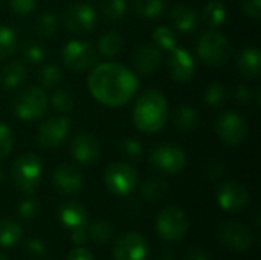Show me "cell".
Listing matches in <instances>:
<instances>
[{
  "instance_id": "ac0fdd59",
  "label": "cell",
  "mask_w": 261,
  "mask_h": 260,
  "mask_svg": "<svg viewBox=\"0 0 261 260\" xmlns=\"http://www.w3.org/2000/svg\"><path fill=\"white\" fill-rule=\"evenodd\" d=\"M52 182L58 192L63 195H76L83 188V176L81 173L67 164H63L55 169L52 175Z\"/></svg>"
},
{
  "instance_id": "8d00e7d4",
  "label": "cell",
  "mask_w": 261,
  "mask_h": 260,
  "mask_svg": "<svg viewBox=\"0 0 261 260\" xmlns=\"http://www.w3.org/2000/svg\"><path fill=\"white\" fill-rule=\"evenodd\" d=\"M23 57L28 63L31 64H38L44 60L46 57V51L41 44L35 43V41H29L24 44L23 48Z\"/></svg>"
},
{
  "instance_id": "f546056e",
  "label": "cell",
  "mask_w": 261,
  "mask_h": 260,
  "mask_svg": "<svg viewBox=\"0 0 261 260\" xmlns=\"http://www.w3.org/2000/svg\"><path fill=\"white\" fill-rule=\"evenodd\" d=\"M49 101H50V106L60 113L70 112L73 109V103H75L73 95L67 89H55L54 93L50 95Z\"/></svg>"
},
{
  "instance_id": "2e32d148",
  "label": "cell",
  "mask_w": 261,
  "mask_h": 260,
  "mask_svg": "<svg viewBox=\"0 0 261 260\" xmlns=\"http://www.w3.org/2000/svg\"><path fill=\"white\" fill-rule=\"evenodd\" d=\"M70 152L75 161L84 166L96 162L101 156V144L90 133H76L70 143Z\"/></svg>"
},
{
  "instance_id": "4dcf8cb0",
  "label": "cell",
  "mask_w": 261,
  "mask_h": 260,
  "mask_svg": "<svg viewBox=\"0 0 261 260\" xmlns=\"http://www.w3.org/2000/svg\"><path fill=\"white\" fill-rule=\"evenodd\" d=\"M135 8L145 18H158L165 11L164 0H135Z\"/></svg>"
},
{
  "instance_id": "83f0119b",
  "label": "cell",
  "mask_w": 261,
  "mask_h": 260,
  "mask_svg": "<svg viewBox=\"0 0 261 260\" xmlns=\"http://www.w3.org/2000/svg\"><path fill=\"white\" fill-rule=\"evenodd\" d=\"M58 29V18L54 12H43L35 23V32L40 38H50Z\"/></svg>"
},
{
  "instance_id": "b9f144b4",
  "label": "cell",
  "mask_w": 261,
  "mask_h": 260,
  "mask_svg": "<svg viewBox=\"0 0 261 260\" xmlns=\"http://www.w3.org/2000/svg\"><path fill=\"white\" fill-rule=\"evenodd\" d=\"M242 11L251 18H260L261 0H242Z\"/></svg>"
},
{
  "instance_id": "e575fe53",
  "label": "cell",
  "mask_w": 261,
  "mask_h": 260,
  "mask_svg": "<svg viewBox=\"0 0 261 260\" xmlns=\"http://www.w3.org/2000/svg\"><path fill=\"white\" fill-rule=\"evenodd\" d=\"M61 69L55 64H47L38 72V81L41 83L43 89H54L61 81Z\"/></svg>"
},
{
  "instance_id": "ee69618b",
  "label": "cell",
  "mask_w": 261,
  "mask_h": 260,
  "mask_svg": "<svg viewBox=\"0 0 261 260\" xmlns=\"http://www.w3.org/2000/svg\"><path fill=\"white\" fill-rule=\"evenodd\" d=\"M26 250L32 256L41 257L44 254V251H46V247H44L43 241H40V239H31V241L26 242Z\"/></svg>"
},
{
  "instance_id": "60d3db41",
  "label": "cell",
  "mask_w": 261,
  "mask_h": 260,
  "mask_svg": "<svg viewBox=\"0 0 261 260\" xmlns=\"http://www.w3.org/2000/svg\"><path fill=\"white\" fill-rule=\"evenodd\" d=\"M38 210H40V205H38V202H37L35 199H32V198L24 199V201L20 204V207H18V213H20V216L24 218V219H32V218H35L37 213H38Z\"/></svg>"
},
{
  "instance_id": "f6af8a7d",
  "label": "cell",
  "mask_w": 261,
  "mask_h": 260,
  "mask_svg": "<svg viewBox=\"0 0 261 260\" xmlns=\"http://www.w3.org/2000/svg\"><path fill=\"white\" fill-rule=\"evenodd\" d=\"M251 100H252L251 89L248 86H245V84L237 86V89H236V101L240 103V104H248V103H251Z\"/></svg>"
},
{
  "instance_id": "e0dca14e",
  "label": "cell",
  "mask_w": 261,
  "mask_h": 260,
  "mask_svg": "<svg viewBox=\"0 0 261 260\" xmlns=\"http://www.w3.org/2000/svg\"><path fill=\"white\" fill-rule=\"evenodd\" d=\"M168 57V72L176 81H188L196 74V63L193 55L185 48H174L170 51Z\"/></svg>"
},
{
  "instance_id": "6da1fadb",
  "label": "cell",
  "mask_w": 261,
  "mask_h": 260,
  "mask_svg": "<svg viewBox=\"0 0 261 260\" xmlns=\"http://www.w3.org/2000/svg\"><path fill=\"white\" fill-rule=\"evenodd\" d=\"M138 77L119 63H102L93 67L87 78L92 97L109 107L127 104L138 90Z\"/></svg>"
},
{
  "instance_id": "cb8c5ba5",
  "label": "cell",
  "mask_w": 261,
  "mask_h": 260,
  "mask_svg": "<svg viewBox=\"0 0 261 260\" xmlns=\"http://www.w3.org/2000/svg\"><path fill=\"white\" fill-rule=\"evenodd\" d=\"M203 20L211 28H220L226 21V8L220 0H213L203 8Z\"/></svg>"
},
{
  "instance_id": "ab89813d",
  "label": "cell",
  "mask_w": 261,
  "mask_h": 260,
  "mask_svg": "<svg viewBox=\"0 0 261 260\" xmlns=\"http://www.w3.org/2000/svg\"><path fill=\"white\" fill-rule=\"evenodd\" d=\"M9 6H11L12 12L17 15H28L35 9L37 2L35 0H11Z\"/></svg>"
},
{
  "instance_id": "c3c4849f",
  "label": "cell",
  "mask_w": 261,
  "mask_h": 260,
  "mask_svg": "<svg viewBox=\"0 0 261 260\" xmlns=\"http://www.w3.org/2000/svg\"><path fill=\"white\" fill-rule=\"evenodd\" d=\"M67 260H93V256L90 254V251L87 248H73Z\"/></svg>"
},
{
  "instance_id": "7a4b0ae2",
  "label": "cell",
  "mask_w": 261,
  "mask_h": 260,
  "mask_svg": "<svg viewBox=\"0 0 261 260\" xmlns=\"http://www.w3.org/2000/svg\"><path fill=\"white\" fill-rule=\"evenodd\" d=\"M168 118V103L162 92L148 89L139 95L133 107L135 126L144 133L159 132Z\"/></svg>"
},
{
  "instance_id": "52a82bcc",
  "label": "cell",
  "mask_w": 261,
  "mask_h": 260,
  "mask_svg": "<svg viewBox=\"0 0 261 260\" xmlns=\"http://www.w3.org/2000/svg\"><path fill=\"white\" fill-rule=\"evenodd\" d=\"M188 218L179 207H167L156 221V230L161 239L168 242L180 241L188 231Z\"/></svg>"
},
{
  "instance_id": "816d5d0a",
  "label": "cell",
  "mask_w": 261,
  "mask_h": 260,
  "mask_svg": "<svg viewBox=\"0 0 261 260\" xmlns=\"http://www.w3.org/2000/svg\"><path fill=\"white\" fill-rule=\"evenodd\" d=\"M0 260H8L6 259V256H5L3 253H0Z\"/></svg>"
},
{
  "instance_id": "d6986e66",
  "label": "cell",
  "mask_w": 261,
  "mask_h": 260,
  "mask_svg": "<svg viewBox=\"0 0 261 260\" xmlns=\"http://www.w3.org/2000/svg\"><path fill=\"white\" fill-rule=\"evenodd\" d=\"M237 66L248 78H258L261 74V52L255 46L243 48L237 55Z\"/></svg>"
},
{
  "instance_id": "f907efd6",
  "label": "cell",
  "mask_w": 261,
  "mask_h": 260,
  "mask_svg": "<svg viewBox=\"0 0 261 260\" xmlns=\"http://www.w3.org/2000/svg\"><path fill=\"white\" fill-rule=\"evenodd\" d=\"M154 260H176V257H174V254L171 253V250H162V251L154 257Z\"/></svg>"
},
{
  "instance_id": "484cf974",
  "label": "cell",
  "mask_w": 261,
  "mask_h": 260,
  "mask_svg": "<svg viewBox=\"0 0 261 260\" xmlns=\"http://www.w3.org/2000/svg\"><path fill=\"white\" fill-rule=\"evenodd\" d=\"M173 121H174V124H176L177 129H180L184 132H191V130L196 129L197 121H199V116H197V112L193 107H190V106H180L174 112Z\"/></svg>"
},
{
  "instance_id": "7dc6e473",
  "label": "cell",
  "mask_w": 261,
  "mask_h": 260,
  "mask_svg": "<svg viewBox=\"0 0 261 260\" xmlns=\"http://www.w3.org/2000/svg\"><path fill=\"white\" fill-rule=\"evenodd\" d=\"M89 239V233H87V227H78V228H73L72 230V241L78 245H83L86 244Z\"/></svg>"
},
{
  "instance_id": "4316f807",
  "label": "cell",
  "mask_w": 261,
  "mask_h": 260,
  "mask_svg": "<svg viewBox=\"0 0 261 260\" xmlns=\"http://www.w3.org/2000/svg\"><path fill=\"white\" fill-rule=\"evenodd\" d=\"M121 49H122V37L118 32L109 31V32L101 35V38L98 41V51L102 55L113 57V55L119 54Z\"/></svg>"
},
{
  "instance_id": "603a6c76",
  "label": "cell",
  "mask_w": 261,
  "mask_h": 260,
  "mask_svg": "<svg viewBox=\"0 0 261 260\" xmlns=\"http://www.w3.org/2000/svg\"><path fill=\"white\" fill-rule=\"evenodd\" d=\"M26 80V67L20 61L8 63L0 72V83L5 89H15Z\"/></svg>"
},
{
  "instance_id": "3957f363",
  "label": "cell",
  "mask_w": 261,
  "mask_h": 260,
  "mask_svg": "<svg viewBox=\"0 0 261 260\" xmlns=\"http://www.w3.org/2000/svg\"><path fill=\"white\" fill-rule=\"evenodd\" d=\"M49 109V98L44 89L31 86L18 92L14 101V112L24 121H34L41 118Z\"/></svg>"
},
{
  "instance_id": "8992f818",
  "label": "cell",
  "mask_w": 261,
  "mask_h": 260,
  "mask_svg": "<svg viewBox=\"0 0 261 260\" xmlns=\"http://www.w3.org/2000/svg\"><path fill=\"white\" fill-rule=\"evenodd\" d=\"M104 184L113 195L127 196L138 185V173L127 162H113L104 172Z\"/></svg>"
},
{
  "instance_id": "8fae6325",
  "label": "cell",
  "mask_w": 261,
  "mask_h": 260,
  "mask_svg": "<svg viewBox=\"0 0 261 260\" xmlns=\"http://www.w3.org/2000/svg\"><path fill=\"white\" fill-rule=\"evenodd\" d=\"M148 242L138 233H125L115 241V260H145L148 254Z\"/></svg>"
},
{
  "instance_id": "d6a6232c",
  "label": "cell",
  "mask_w": 261,
  "mask_h": 260,
  "mask_svg": "<svg viewBox=\"0 0 261 260\" xmlns=\"http://www.w3.org/2000/svg\"><path fill=\"white\" fill-rule=\"evenodd\" d=\"M153 40H154L156 48L159 51H171V49L176 48V43H177L176 34L167 26L156 28L154 32H153Z\"/></svg>"
},
{
  "instance_id": "9c48e42d",
  "label": "cell",
  "mask_w": 261,
  "mask_h": 260,
  "mask_svg": "<svg viewBox=\"0 0 261 260\" xmlns=\"http://www.w3.org/2000/svg\"><path fill=\"white\" fill-rule=\"evenodd\" d=\"M150 162L159 172H164L167 175H176L185 169L187 156H185V152L179 146L161 144L151 152Z\"/></svg>"
},
{
  "instance_id": "277c9868",
  "label": "cell",
  "mask_w": 261,
  "mask_h": 260,
  "mask_svg": "<svg viewBox=\"0 0 261 260\" xmlns=\"http://www.w3.org/2000/svg\"><path fill=\"white\" fill-rule=\"evenodd\" d=\"M41 172H43L41 161L34 153H24L18 156L11 169L14 184L17 185V188H20L24 193H32L38 187L41 179Z\"/></svg>"
},
{
  "instance_id": "9a60e30c",
  "label": "cell",
  "mask_w": 261,
  "mask_h": 260,
  "mask_svg": "<svg viewBox=\"0 0 261 260\" xmlns=\"http://www.w3.org/2000/svg\"><path fill=\"white\" fill-rule=\"evenodd\" d=\"M217 202L220 208L226 211H240L249 205L251 195L245 185L236 181H228L220 185L217 192Z\"/></svg>"
},
{
  "instance_id": "d590c367",
  "label": "cell",
  "mask_w": 261,
  "mask_h": 260,
  "mask_svg": "<svg viewBox=\"0 0 261 260\" xmlns=\"http://www.w3.org/2000/svg\"><path fill=\"white\" fill-rule=\"evenodd\" d=\"M101 11L104 17L110 20H119L125 15L127 3L125 0H104L101 5Z\"/></svg>"
},
{
  "instance_id": "ba28073f",
  "label": "cell",
  "mask_w": 261,
  "mask_h": 260,
  "mask_svg": "<svg viewBox=\"0 0 261 260\" xmlns=\"http://www.w3.org/2000/svg\"><path fill=\"white\" fill-rule=\"evenodd\" d=\"M63 61L64 64L75 72H83L92 67L98 61V54L95 48L81 40H70L63 48Z\"/></svg>"
},
{
  "instance_id": "f5cc1de1",
  "label": "cell",
  "mask_w": 261,
  "mask_h": 260,
  "mask_svg": "<svg viewBox=\"0 0 261 260\" xmlns=\"http://www.w3.org/2000/svg\"><path fill=\"white\" fill-rule=\"evenodd\" d=\"M0 181H2V170H0Z\"/></svg>"
},
{
  "instance_id": "ffe728a7",
  "label": "cell",
  "mask_w": 261,
  "mask_h": 260,
  "mask_svg": "<svg viewBox=\"0 0 261 260\" xmlns=\"http://www.w3.org/2000/svg\"><path fill=\"white\" fill-rule=\"evenodd\" d=\"M161 51L156 46L145 44L133 54V64L138 72L147 75L158 69V66L161 64Z\"/></svg>"
},
{
  "instance_id": "7bdbcfd3",
  "label": "cell",
  "mask_w": 261,
  "mask_h": 260,
  "mask_svg": "<svg viewBox=\"0 0 261 260\" xmlns=\"http://www.w3.org/2000/svg\"><path fill=\"white\" fill-rule=\"evenodd\" d=\"M122 150L130 158H138V156L142 155V144L138 139H135V138H127L122 143Z\"/></svg>"
},
{
  "instance_id": "bcb514c9",
  "label": "cell",
  "mask_w": 261,
  "mask_h": 260,
  "mask_svg": "<svg viewBox=\"0 0 261 260\" xmlns=\"http://www.w3.org/2000/svg\"><path fill=\"white\" fill-rule=\"evenodd\" d=\"M225 170H226V166L220 161V159H214V161H211L210 162V166H208V173H210V176L211 178H220L223 173H225Z\"/></svg>"
},
{
  "instance_id": "5bb4252c",
  "label": "cell",
  "mask_w": 261,
  "mask_h": 260,
  "mask_svg": "<svg viewBox=\"0 0 261 260\" xmlns=\"http://www.w3.org/2000/svg\"><path fill=\"white\" fill-rule=\"evenodd\" d=\"M219 239L223 245L234 251H246L251 248L254 236L252 231L242 222H225L219 228Z\"/></svg>"
},
{
  "instance_id": "1f68e13d",
  "label": "cell",
  "mask_w": 261,
  "mask_h": 260,
  "mask_svg": "<svg viewBox=\"0 0 261 260\" xmlns=\"http://www.w3.org/2000/svg\"><path fill=\"white\" fill-rule=\"evenodd\" d=\"M87 233L93 239V242L107 244L113 238V227L106 221H96L87 227Z\"/></svg>"
},
{
  "instance_id": "836d02e7",
  "label": "cell",
  "mask_w": 261,
  "mask_h": 260,
  "mask_svg": "<svg viewBox=\"0 0 261 260\" xmlns=\"http://www.w3.org/2000/svg\"><path fill=\"white\" fill-rule=\"evenodd\" d=\"M142 196L148 201H158L164 198L168 192V185L162 179H148L142 185Z\"/></svg>"
},
{
  "instance_id": "44dd1931",
  "label": "cell",
  "mask_w": 261,
  "mask_h": 260,
  "mask_svg": "<svg viewBox=\"0 0 261 260\" xmlns=\"http://www.w3.org/2000/svg\"><path fill=\"white\" fill-rule=\"evenodd\" d=\"M60 221L64 227H67L69 230L78 228V227H84L87 224V211L86 208L78 204V202H69L64 204L60 208Z\"/></svg>"
},
{
  "instance_id": "d4e9b609",
  "label": "cell",
  "mask_w": 261,
  "mask_h": 260,
  "mask_svg": "<svg viewBox=\"0 0 261 260\" xmlns=\"http://www.w3.org/2000/svg\"><path fill=\"white\" fill-rule=\"evenodd\" d=\"M23 236L21 227L11 219H0V245L12 247Z\"/></svg>"
},
{
  "instance_id": "681fc988",
  "label": "cell",
  "mask_w": 261,
  "mask_h": 260,
  "mask_svg": "<svg viewBox=\"0 0 261 260\" xmlns=\"http://www.w3.org/2000/svg\"><path fill=\"white\" fill-rule=\"evenodd\" d=\"M185 260H210V256H208L206 251L202 250V248H193V250L187 254Z\"/></svg>"
},
{
  "instance_id": "4fadbf2b",
  "label": "cell",
  "mask_w": 261,
  "mask_h": 260,
  "mask_svg": "<svg viewBox=\"0 0 261 260\" xmlns=\"http://www.w3.org/2000/svg\"><path fill=\"white\" fill-rule=\"evenodd\" d=\"M96 21V11L89 3H73L64 12V25L70 32H89L95 28Z\"/></svg>"
},
{
  "instance_id": "5b68a950",
  "label": "cell",
  "mask_w": 261,
  "mask_h": 260,
  "mask_svg": "<svg viewBox=\"0 0 261 260\" xmlns=\"http://www.w3.org/2000/svg\"><path fill=\"white\" fill-rule=\"evenodd\" d=\"M197 54L206 64L220 66L229 60L231 44L223 34L214 29L205 31L197 41Z\"/></svg>"
},
{
  "instance_id": "f1b7e54d",
  "label": "cell",
  "mask_w": 261,
  "mask_h": 260,
  "mask_svg": "<svg viewBox=\"0 0 261 260\" xmlns=\"http://www.w3.org/2000/svg\"><path fill=\"white\" fill-rule=\"evenodd\" d=\"M17 48V32L9 28L0 25V61L8 58L15 52Z\"/></svg>"
},
{
  "instance_id": "f35d334b",
  "label": "cell",
  "mask_w": 261,
  "mask_h": 260,
  "mask_svg": "<svg viewBox=\"0 0 261 260\" xmlns=\"http://www.w3.org/2000/svg\"><path fill=\"white\" fill-rule=\"evenodd\" d=\"M12 146H14V135L11 129L6 124L0 123V159L9 155Z\"/></svg>"
},
{
  "instance_id": "7402d4cb",
  "label": "cell",
  "mask_w": 261,
  "mask_h": 260,
  "mask_svg": "<svg viewBox=\"0 0 261 260\" xmlns=\"http://www.w3.org/2000/svg\"><path fill=\"white\" fill-rule=\"evenodd\" d=\"M171 23L174 28L180 32H191L197 28L199 23V15L196 14L194 9L188 6H177L171 11Z\"/></svg>"
},
{
  "instance_id": "74e56055",
  "label": "cell",
  "mask_w": 261,
  "mask_h": 260,
  "mask_svg": "<svg viewBox=\"0 0 261 260\" xmlns=\"http://www.w3.org/2000/svg\"><path fill=\"white\" fill-rule=\"evenodd\" d=\"M225 97H226L225 87H223L220 83H217V81L211 83V84L208 86L206 92H205V101H206V104H210V106H213V107H217V106L223 104Z\"/></svg>"
},
{
  "instance_id": "7c38bea8",
  "label": "cell",
  "mask_w": 261,
  "mask_h": 260,
  "mask_svg": "<svg viewBox=\"0 0 261 260\" xmlns=\"http://www.w3.org/2000/svg\"><path fill=\"white\" fill-rule=\"evenodd\" d=\"M216 130L219 138L229 146L242 144L248 136V126L245 120L236 112H226L220 115L216 124Z\"/></svg>"
},
{
  "instance_id": "30bf717a",
  "label": "cell",
  "mask_w": 261,
  "mask_h": 260,
  "mask_svg": "<svg viewBox=\"0 0 261 260\" xmlns=\"http://www.w3.org/2000/svg\"><path fill=\"white\" fill-rule=\"evenodd\" d=\"M69 129L70 120L67 116H52L40 124L37 133L38 144L46 149H57L66 141Z\"/></svg>"
}]
</instances>
